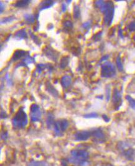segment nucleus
I'll return each instance as SVG.
<instances>
[{
    "instance_id": "nucleus-1",
    "label": "nucleus",
    "mask_w": 135,
    "mask_h": 166,
    "mask_svg": "<svg viewBox=\"0 0 135 166\" xmlns=\"http://www.w3.org/2000/svg\"><path fill=\"white\" fill-rule=\"evenodd\" d=\"M89 154L86 150L74 149L69 158V162L77 166H86L88 164Z\"/></svg>"
},
{
    "instance_id": "nucleus-2",
    "label": "nucleus",
    "mask_w": 135,
    "mask_h": 166,
    "mask_svg": "<svg viewBox=\"0 0 135 166\" xmlns=\"http://www.w3.org/2000/svg\"><path fill=\"white\" fill-rule=\"evenodd\" d=\"M28 123V116L23 108H21L17 113L15 114L12 119L13 127L17 129H22L25 128Z\"/></svg>"
},
{
    "instance_id": "nucleus-3",
    "label": "nucleus",
    "mask_w": 135,
    "mask_h": 166,
    "mask_svg": "<svg viewBox=\"0 0 135 166\" xmlns=\"http://www.w3.org/2000/svg\"><path fill=\"white\" fill-rule=\"evenodd\" d=\"M116 74V68L114 64L109 62H104L102 64L101 76L102 78H109L113 77Z\"/></svg>"
},
{
    "instance_id": "nucleus-4",
    "label": "nucleus",
    "mask_w": 135,
    "mask_h": 166,
    "mask_svg": "<svg viewBox=\"0 0 135 166\" xmlns=\"http://www.w3.org/2000/svg\"><path fill=\"white\" fill-rule=\"evenodd\" d=\"M115 8L114 4L112 1L108 2V6L106 11L104 13V22L107 26H110L113 22L114 17Z\"/></svg>"
},
{
    "instance_id": "nucleus-5",
    "label": "nucleus",
    "mask_w": 135,
    "mask_h": 166,
    "mask_svg": "<svg viewBox=\"0 0 135 166\" xmlns=\"http://www.w3.org/2000/svg\"><path fill=\"white\" fill-rule=\"evenodd\" d=\"M69 127V122L66 119H62L55 122L54 125V132L57 136H62V133L66 131Z\"/></svg>"
},
{
    "instance_id": "nucleus-6",
    "label": "nucleus",
    "mask_w": 135,
    "mask_h": 166,
    "mask_svg": "<svg viewBox=\"0 0 135 166\" xmlns=\"http://www.w3.org/2000/svg\"><path fill=\"white\" fill-rule=\"evenodd\" d=\"M42 113L39 105L36 104H32L31 108H30V118H31V121L33 122L40 121Z\"/></svg>"
},
{
    "instance_id": "nucleus-7",
    "label": "nucleus",
    "mask_w": 135,
    "mask_h": 166,
    "mask_svg": "<svg viewBox=\"0 0 135 166\" xmlns=\"http://www.w3.org/2000/svg\"><path fill=\"white\" fill-rule=\"evenodd\" d=\"M112 102L116 110L119 109V107L121 106L122 103V95L119 92L118 89L115 88L113 90V97H112Z\"/></svg>"
},
{
    "instance_id": "nucleus-8",
    "label": "nucleus",
    "mask_w": 135,
    "mask_h": 166,
    "mask_svg": "<svg viewBox=\"0 0 135 166\" xmlns=\"http://www.w3.org/2000/svg\"><path fill=\"white\" fill-rule=\"evenodd\" d=\"M43 52L45 55L52 61H56L59 55V53L49 47H45L44 49H43Z\"/></svg>"
},
{
    "instance_id": "nucleus-9",
    "label": "nucleus",
    "mask_w": 135,
    "mask_h": 166,
    "mask_svg": "<svg viewBox=\"0 0 135 166\" xmlns=\"http://www.w3.org/2000/svg\"><path fill=\"white\" fill-rule=\"evenodd\" d=\"M91 136V132L89 131H79L75 133L74 138L77 141H81L87 140Z\"/></svg>"
},
{
    "instance_id": "nucleus-10",
    "label": "nucleus",
    "mask_w": 135,
    "mask_h": 166,
    "mask_svg": "<svg viewBox=\"0 0 135 166\" xmlns=\"http://www.w3.org/2000/svg\"><path fill=\"white\" fill-rule=\"evenodd\" d=\"M91 134L93 138L97 141H103L105 139V135L103 131L100 128L95 129L93 132H91Z\"/></svg>"
},
{
    "instance_id": "nucleus-11",
    "label": "nucleus",
    "mask_w": 135,
    "mask_h": 166,
    "mask_svg": "<svg viewBox=\"0 0 135 166\" xmlns=\"http://www.w3.org/2000/svg\"><path fill=\"white\" fill-rule=\"evenodd\" d=\"M27 53L28 52L24 51V50H17L16 51L14 52L13 57H12V60L13 61H17L18 60H20L21 58L24 57H27Z\"/></svg>"
},
{
    "instance_id": "nucleus-12",
    "label": "nucleus",
    "mask_w": 135,
    "mask_h": 166,
    "mask_svg": "<svg viewBox=\"0 0 135 166\" xmlns=\"http://www.w3.org/2000/svg\"><path fill=\"white\" fill-rule=\"evenodd\" d=\"M61 83L62 86L65 88L67 89L69 87H70L71 83H72V78L71 76H69V75H65L64 76L61 81Z\"/></svg>"
},
{
    "instance_id": "nucleus-13",
    "label": "nucleus",
    "mask_w": 135,
    "mask_h": 166,
    "mask_svg": "<svg viewBox=\"0 0 135 166\" xmlns=\"http://www.w3.org/2000/svg\"><path fill=\"white\" fill-rule=\"evenodd\" d=\"M55 2L54 1H51V0H47V1H44L41 3L39 4V10L40 11H42L44 9H48L51 8L53 5L54 4Z\"/></svg>"
},
{
    "instance_id": "nucleus-14",
    "label": "nucleus",
    "mask_w": 135,
    "mask_h": 166,
    "mask_svg": "<svg viewBox=\"0 0 135 166\" xmlns=\"http://www.w3.org/2000/svg\"><path fill=\"white\" fill-rule=\"evenodd\" d=\"M14 38L18 40H22V39H26L28 38V35L26 32V29H22L19 30L14 34Z\"/></svg>"
},
{
    "instance_id": "nucleus-15",
    "label": "nucleus",
    "mask_w": 135,
    "mask_h": 166,
    "mask_svg": "<svg viewBox=\"0 0 135 166\" xmlns=\"http://www.w3.org/2000/svg\"><path fill=\"white\" fill-rule=\"evenodd\" d=\"M123 154L127 159L133 160L135 158V150L132 148H129L124 151Z\"/></svg>"
},
{
    "instance_id": "nucleus-16",
    "label": "nucleus",
    "mask_w": 135,
    "mask_h": 166,
    "mask_svg": "<svg viewBox=\"0 0 135 166\" xmlns=\"http://www.w3.org/2000/svg\"><path fill=\"white\" fill-rule=\"evenodd\" d=\"M34 58L30 57L28 55V56L26 57V58L24 59L21 62H20V63L17 65L16 68L19 67H21H21H27L29 63H34Z\"/></svg>"
},
{
    "instance_id": "nucleus-17",
    "label": "nucleus",
    "mask_w": 135,
    "mask_h": 166,
    "mask_svg": "<svg viewBox=\"0 0 135 166\" xmlns=\"http://www.w3.org/2000/svg\"><path fill=\"white\" fill-rule=\"evenodd\" d=\"M31 1L29 0H23V1H17L16 3L14 4V6L18 8H23L27 7L28 5L29 4Z\"/></svg>"
},
{
    "instance_id": "nucleus-18",
    "label": "nucleus",
    "mask_w": 135,
    "mask_h": 166,
    "mask_svg": "<svg viewBox=\"0 0 135 166\" xmlns=\"http://www.w3.org/2000/svg\"><path fill=\"white\" fill-rule=\"evenodd\" d=\"M46 89L48 90V92H49L51 94H52L53 96L57 97L58 95V92L57 90L55 89L52 84L50 83H47L46 84Z\"/></svg>"
},
{
    "instance_id": "nucleus-19",
    "label": "nucleus",
    "mask_w": 135,
    "mask_h": 166,
    "mask_svg": "<svg viewBox=\"0 0 135 166\" xmlns=\"http://www.w3.org/2000/svg\"><path fill=\"white\" fill-rule=\"evenodd\" d=\"M69 57L66 56L61 58L60 61V68L61 69H65L69 64Z\"/></svg>"
},
{
    "instance_id": "nucleus-20",
    "label": "nucleus",
    "mask_w": 135,
    "mask_h": 166,
    "mask_svg": "<svg viewBox=\"0 0 135 166\" xmlns=\"http://www.w3.org/2000/svg\"><path fill=\"white\" fill-rule=\"evenodd\" d=\"M24 18L28 24H33L35 22V16L32 14H25Z\"/></svg>"
},
{
    "instance_id": "nucleus-21",
    "label": "nucleus",
    "mask_w": 135,
    "mask_h": 166,
    "mask_svg": "<svg viewBox=\"0 0 135 166\" xmlns=\"http://www.w3.org/2000/svg\"><path fill=\"white\" fill-rule=\"evenodd\" d=\"M73 16L74 19H77L80 18L81 16V10H80V7L78 5H75L74 7V10H73Z\"/></svg>"
},
{
    "instance_id": "nucleus-22",
    "label": "nucleus",
    "mask_w": 135,
    "mask_h": 166,
    "mask_svg": "<svg viewBox=\"0 0 135 166\" xmlns=\"http://www.w3.org/2000/svg\"><path fill=\"white\" fill-rule=\"evenodd\" d=\"M63 25L64 27V31L67 32L72 30L74 27L72 22L70 21H66L64 22Z\"/></svg>"
},
{
    "instance_id": "nucleus-23",
    "label": "nucleus",
    "mask_w": 135,
    "mask_h": 166,
    "mask_svg": "<svg viewBox=\"0 0 135 166\" xmlns=\"http://www.w3.org/2000/svg\"><path fill=\"white\" fill-rule=\"evenodd\" d=\"M55 122L54 121V116L53 115L49 113L48 115V117L46 120V123H47V126L49 128H51V127H52V125H54Z\"/></svg>"
},
{
    "instance_id": "nucleus-24",
    "label": "nucleus",
    "mask_w": 135,
    "mask_h": 166,
    "mask_svg": "<svg viewBox=\"0 0 135 166\" xmlns=\"http://www.w3.org/2000/svg\"><path fill=\"white\" fill-rule=\"evenodd\" d=\"M28 166H49V165L44 161H32Z\"/></svg>"
},
{
    "instance_id": "nucleus-25",
    "label": "nucleus",
    "mask_w": 135,
    "mask_h": 166,
    "mask_svg": "<svg viewBox=\"0 0 135 166\" xmlns=\"http://www.w3.org/2000/svg\"><path fill=\"white\" fill-rule=\"evenodd\" d=\"M116 63H117V68H118L119 71H122L123 70V63L122 62V60H121V58H120V56H119V55L117 57Z\"/></svg>"
},
{
    "instance_id": "nucleus-26",
    "label": "nucleus",
    "mask_w": 135,
    "mask_h": 166,
    "mask_svg": "<svg viewBox=\"0 0 135 166\" xmlns=\"http://www.w3.org/2000/svg\"><path fill=\"white\" fill-rule=\"evenodd\" d=\"M126 99L128 100V102L129 104V106L133 109L135 110V99L132 98L130 95H126Z\"/></svg>"
},
{
    "instance_id": "nucleus-27",
    "label": "nucleus",
    "mask_w": 135,
    "mask_h": 166,
    "mask_svg": "<svg viewBox=\"0 0 135 166\" xmlns=\"http://www.w3.org/2000/svg\"><path fill=\"white\" fill-rule=\"evenodd\" d=\"M49 64H39L37 66V69L36 71L40 74L41 73L43 70H44L46 68H49Z\"/></svg>"
},
{
    "instance_id": "nucleus-28",
    "label": "nucleus",
    "mask_w": 135,
    "mask_h": 166,
    "mask_svg": "<svg viewBox=\"0 0 135 166\" xmlns=\"http://www.w3.org/2000/svg\"><path fill=\"white\" fill-rule=\"evenodd\" d=\"M15 19V17L13 16H9V17H6L5 18H3L1 21V24H6L8 22H11L12 21H13Z\"/></svg>"
},
{
    "instance_id": "nucleus-29",
    "label": "nucleus",
    "mask_w": 135,
    "mask_h": 166,
    "mask_svg": "<svg viewBox=\"0 0 135 166\" xmlns=\"http://www.w3.org/2000/svg\"><path fill=\"white\" fill-rule=\"evenodd\" d=\"M30 32V35H31V37L32 38V39L34 41V43H36L37 45H41V41H40L39 39L36 36H35V35L34 34H33L31 32Z\"/></svg>"
},
{
    "instance_id": "nucleus-30",
    "label": "nucleus",
    "mask_w": 135,
    "mask_h": 166,
    "mask_svg": "<svg viewBox=\"0 0 135 166\" xmlns=\"http://www.w3.org/2000/svg\"><path fill=\"white\" fill-rule=\"evenodd\" d=\"M102 36V32H98L97 34H96L95 35H94V36H93L92 39L93 40V41H94L95 42L99 41L101 39Z\"/></svg>"
},
{
    "instance_id": "nucleus-31",
    "label": "nucleus",
    "mask_w": 135,
    "mask_h": 166,
    "mask_svg": "<svg viewBox=\"0 0 135 166\" xmlns=\"http://www.w3.org/2000/svg\"><path fill=\"white\" fill-rule=\"evenodd\" d=\"M84 118H97L98 117V113L96 112H92L90 113H87L84 115Z\"/></svg>"
},
{
    "instance_id": "nucleus-32",
    "label": "nucleus",
    "mask_w": 135,
    "mask_h": 166,
    "mask_svg": "<svg viewBox=\"0 0 135 166\" xmlns=\"http://www.w3.org/2000/svg\"><path fill=\"white\" fill-rule=\"evenodd\" d=\"M110 88L107 86L106 88V99L107 102L110 100Z\"/></svg>"
},
{
    "instance_id": "nucleus-33",
    "label": "nucleus",
    "mask_w": 135,
    "mask_h": 166,
    "mask_svg": "<svg viewBox=\"0 0 135 166\" xmlns=\"http://www.w3.org/2000/svg\"><path fill=\"white\" fill-rule=\"evenodd\" d=\"M128 29L129 30V31H131V32L135 31V21L131 22L130 24H129V26H128Z\"/></svg>"
},
{
    "instance_id": "nucleus-34",
    "label": "nucleus",
    "mask_w": 135,
    "mask_h": 166,
    "mask_svg": "<svg viewBox=\"0 0 135 166\" xmlns=\"http://www.w3.org/2000/svg\"><path fill=\"white\" fill-rule=\"evenodd\" d=\"M90 26H91V24H90V22H84L82 24V27H83V28L84 29H90Z\"/></svg>"
},
{
    "instance_id": "nucleus-35",
    "label": "nucleus",
    "mask_w": 135,
    "mask_h": 166,
    "mask_svg": "<svg viewBox=\"0 0 135 166\" xmlns=\"http://www.w3.org/2000/svg\"><path fill=\"white\" fill-rule=\"evenodd\" d=\"M109 58V55H105V56H103V57H102L101 60H100V62L99 63H102V62H105V61H106V60Z\"/></svg>"
},
{
    "instance_id": "nucleus-36",
    "label": "nucleus",
    "mask_w": 135,
    "mask_h": 166,
    "mask_svg": "<svg viewBox=\"0 0 135 166\" xmlns=\"http://www.w3.org/2000/svg\"><path fill=\"white\" fill-rule=\"evenodd\" d=\"M4 9H5V5L2 2H1L0 3V12H1V13H2L4 11Z\"/></svg>"
},
{
    "instance_id": "nucleus-37",
    "label": "nucleus",
    "mask_w": 135,
    "mask_h": 166,
    "mask_svg": "<svg viewBox=\"0 0 135 166\" xmlns=\"http://www.w3.org/2000/svg\"><path fill=\"white\" fill-rule=\"evenodd\" d=\"M8 133L7 132H6L5 133H3L1 135V138L4 140H6L8 138Z\"/></svg>"
},
{
    "instance_id": "nucleus-38",
    "label": "nucleus",
    "mask_w": 135,
    "mask_h": 166,
    "mask_svg": "<svg viewBox=\"0 0 135 166\" xmlns=\"http://www.w3.org/2000/svg\"><path fill=\"white\" fill-rule=\"evenodd\" d=\"M102 117L103 118V120H105V122H108L110 121V118L108 116H107L106 115H102Z\"/></svg>"
},
{
    "instance_id": "nucleus-39",
    "label": "nucleus",
    "mask_w": 135,
    "mask_h": 166,
    "mask_svg": "<svg viewBox=\"0 0 135 166\" xmlns=\"http://www.w3.org/2000/svg\"><path fill=\"white\" fill-rule=\"evenodd\" d=\"M66 10H67L66 5L65 4V3H62V11L63 13H64V12L66 11Z\"/></svg>"
},
{
    "instance_id": "nucleus-40",
    "label": "nucleus",
    "mask_w": 135,
    "mask_h": 166,
    "mask_svg": "<svg viewBox=\"0 0 135 166\" xmlns=\"http://www.w3.org/2000/svg\"><path fill=\"white\" fill-rule=\"evenodd\" d=\"M118 34H119V36H120L122 38H123V34H122V30L121 29H119V31H118Z\"/></svg>"
},
{
    "instance_id": "nucleus-41",
    "label": "nucleus",
    "mask_w": 135,
    "mask_h": 166,
    "mask_svg": "<svg viewBox=\"0 0 135 166\" xmlns=\"http://www.w3.org/2000/svg\"><path fill=\"white\" fill-rule=\"evenodd\" d=\"M67 4H69L70 2H72V1H71H71H67Z\"/></svg>"
},
{
    "instance_id": "nucleus-42",
    "label": "nucleus",
    "mask_w": 135,
    "mask_h": 166,
    "mask_svg": "<svg viewBox=\"0 0 135 166\" xmlns=\"http://www.w3.org/2000/svg\"><path fill=\"white\" fill-rule=\"evenodd\" d=\"M133 39H134V41H135V35L134 36V37H133Z\"/></svg>"
}]
</instances>
